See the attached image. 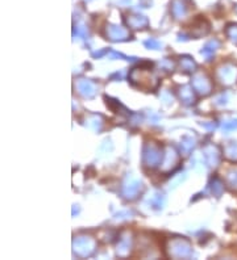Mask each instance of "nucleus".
I'll use <instances>...</instances> for the list:
<instances>
[{
  "label": "nucleus",
  "instance_id": "f257e3e1",
  "mask_svg": "<svg viewBox=\"0 0 237 260\" xmlns=\"http://www.w3.org/2000/svg\"><path fill=\"white\" fill-rule=\"evenodd\" d=\"M144 164L148 167H156L161 163L162 153L153 144H148L144 147Z\"/></svg>",
  "mask_w": 237,
  "mask_h": 260
},
{
  "label": "nucleus",
  "instance_id": "f03ea898",
  "mask_svg": "<svg viewBox=\"0 0 237 260\" xmlns=\"http://www.w3.org/2000/svg\"><path fill=\"white\" fill-rule=\"evenodd\" d=\"M217 78L221 83L232 84L237 79V67L232 63H225L217 70Z\"/></svg>",
  "mask_w": 237,
  "mask_h": 260
},
{
  "label": "nucleus",
  "instance_id": "7ed1b4c3",
  "mask_svg": "<svg viewBox=\"0 0 237 260\" xmlns=\"http://www.w3.org/2000/svg\"><path fill=\"white\" fill-rule=\"evenodd\" d=\"M93 246H95L93 240L90 239L88 237H80L74 242V250H75V252L82 255V256L90 255L93 251Z\"/></svg>",
  "mask_w": 237,
  "mask_h": 260
},
{
  "label": "nucleus",
  "instance_id": "20e7f679",
  "mask_svg": "<svg viewBox=\"0 0 237 260\" xmlns=\"http://www.w3.org/2000/svg\"><path fill=\"white\" fill-rule=\"evenodd\" d=\"M191 252L190 243L186 239H175L173 242V247L170 248V253L175 257L188 256Z\"/></svg>",
  "mask_w": 237,
  "mask_h": 260
},
{
  "label": "nucleus",
  "instance_id": "39448f33",
  "mask_svg": "<svg viewBox=\"0 0 237 260\" xmlns=\"http://www.w3.org/2000/svg\"><path fill=\"white\" fill-rule=\"evenodd\" d=\"M193 87L195 88V91H198L202 95H208L211 92V88H212L210 79L204 74H198L193 80Z\"/></svg>",
  "mask_w": 237,
  "mask_h": 260
},
{
  "label": "nucleus",
  "instance_id": "423d86ee",
  "mask_svg": "<svg viewBox=\"0 0 237 260\" xmlns=\"http://www.w3.org/2000/svg\"><path fill=\"white\" fill-rule=\"evenodd\" d=\"M107 36L110 37L111 40L117 41V40H125L128 38L129 33H128L127 29H124L121 27H116V25H110L107 28Z\"/></svg>",
  "mask_w": 237,
  "mask_h": 260
},
{
  "label": "nucleus",
  "instance_id": "0eeeda50",
  "mask_svg": "<svg viewBox=\"0 0 237 260\" xmlns=\"http://www.w3.org/2000/svg\"><path fill=\"white\" fill-rule=\"evenodd\" d=\"M187 0H173V3H171V14L174 15L175 19H180V17H183L184 15L187 14Z\"/></svg>",
  "mask_w": 237,
  "mask_h": 260
},
{
  "label": "nucleus",
  "instance_id": "6e6552de",
  "mask_svg": "<svg viewBox=\"0 0 237 260\" xmlns=\"http://www.w3.org/2000/svg\"><path fill=\"white\" fill-rule=\"evenodd\" d=\"M202 28H210V25H208V23L204 20V19H198V20L193 24V27H191V34L195 37H201L204 36V34H207L208 30L202 29Z\"/></svg>",
  "mask_w": 237,
  "mask_h": 260
},
{
  "label": "nucleus",
  "instance_id": "1a4fd4ad",
  "mask_svg": "<svg viewBox=\"0 0 237 260\" xmlns=\"http://www.w3.org/2000/svg\"><path fill=\"white\" fill-rule=\"evenodd\" d=\"M204 155H206V159H207V163L210 166H217L219 160H220V154L215 146H208L204 151Z\"/></svg>",
  "mask_w": 237,
  "mask_h": 260
},
{
  "label": "nucleus",
  "instance_id": "9d476101",
  "mask_svg": "<svg viewBox=\"0 0 237 260\" xmlns=\"http://www.w3.org/2000/svg\"><path fill=\"white\" fill-rule=\"evenodd\" d=\"M128 25L133 29H144L148 27V19L144 16H129L127 19Z\"/></svg>",
  "mask_w": 237,
  "mask_h": 260
},
{
  "label": "nucleus",
  "instance_id": "9b49d317",
  "mask_svg": "<svg viewBox=\"0 0 237 260\" xmlns=\"http://www.w3.org/2000/svg\"><path fill=\"white\" fill-rule=\"evenodd\" d=\"M78 88H79L80 94L83 95V96L91 97L95 94V87H93V84L91 83V82H88V80H82V82H79V83H78Z\"/></svg>",
  "mask_w": 237,
  "mask_h": 260
},
{
  "label": "nucleus",
  "instance_id": "f8f14e48",
  "mask_svg": "<svg viewBox=\"0 0 237 260\" xmlns=\"http://www.w3.org/2000/svg\"><path fill=\"white\" fill-rule=\"evenodd\" d=\"M140 189L141 183L129 184V185H125V188H124V194H125V197H128V199H133V197H136V194L138 193V190Z\"/></svg>",
  "mask_w": 237,
  "mask_h": 260
},
{
  "label": "nucleus",
  "instance_id": "ddd939ff",
  "mask_svg": "<svg viewBox=\"0 0 237 260\" xmlns=\"http://www.w3.org/2000/svg\"><path fill=\"white\" fill-rule=\"evenodd\" d=\"M225 157L229 158L230 160H237V144L236 142H230L229 145L225 146Z\"/></svg>",
  "mask_w": 237,
  "mask_h": 260
},
{
  "label": "nucleus",
  "instance_id": "4468645a",
  "mask_svg": "<svg viewBox=\"0 0 237 260\" xmlns=\"http://www.w3.org/2000/svg\"><path fill=\"white\" fill-rule=\"evenodd\" d=\"M180 64H182V69H183L184 71H187V73H191V71L195 70V67H197V64H195V62L191 58L188 57H184L182 58V60H180Z\"/></svg>",
  "mask_w": 237,
  "mask_h": 260
},
{
  "label": "nucleus",
  "instance_id": "2eb2a0df",
  "mask_svg": "<svg viewBox=\"0 0 237 260\" xmlns=\"http://www.w3.org/2000/svg\"><path fill=\"white\" fill-rule=\"evenodd\" d=\"M225 33H227V37L230 41L237 45V25L236 24H229L225 29Z\"/></svg>",
  "mask_w": 237,
  "mask_h": 260
},
{
  "label": "nucleus",
  "instance_id": "dca6fc26",
  "mask_svg": "<svg viewBox=\"0 0 237 260\" xmlns=\"http://www.w3.org/2000/svg\"><path fill=\"white\" fill-rule=\"evenodd\" d=\"M180 97L183 99L186 103H191L193 101V99H194V96H193V92H191L187 87H184L183 90H180Z\"/></svg>",
  "mask_w": 237,
  "mask_h": 260
},
{
  "label": "nucleus",
  "instance_id": "f3484780",
  "mask_svg": "<svg viewBox=\"0 0 237 260\" xmlns=\"http://www.w3.org/2000/svg\"><path fill=\"white\" fill-rule=\"evenodd\" d=\"M224 187H223V183H221L219 179H215L214 183H212V192H214L215 194H217V196H220L221 192H223Z\"/></svg>",
  "mask_w": 237,
  "mask_h": 260
},
{
  "label": "nucleus",
  "instance_id": "a211bd4d",
  "mask_svg": "<svg viewBox=\"0 0 237 260\" xmlns=\"http://www.w3.org/2000/svg\"><path fill=\"white\" fill-rule=\"evenodd\" d=\"M228 183L230 184V187L236 188L237 189V171H232L228 176Z\"/></svg>",
  "mask_w": 237,
  "mask_h": 260
},
{
  "label": "nucleus",
  "instance_id": "6ab92c4d",
  "mask_svg": "<svg viewBox=\"0 0 237 260\" xmlns=\"http://www.w3.org/2000/svg\"><path fill=\"white\" fill-rule=\"evenodd\" d=\"M223 129H225L227 132L237 129V121H229V122H225L223 125Z\"/></svg>",
  "mask_w": 237,
  "mask_h": 260
},
{
  "label": "nucleus",
  "instance_id": "aec40b11",
  "mask_svg": "<svg viewBox=\"0 0 237 260\" xmlns=\"http://www.w3.org/2000/svg\"><path fill=\"white\" fill-rule=\"evenodd\" d=\"M145 45L149 47H154V49H158L160 47V43L157 42V41H154V40H151V41H148V42H145Z\"/></svg>",
  "mask_w": 237,
  "mask_h": 260
}]
</instances>
